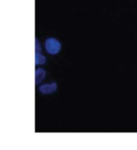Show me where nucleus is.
I'll list each match as a JSON object with an SVG mask.
<instances>
[{
	"label": "nucleus",
	"instance_id": "obj_1",
	"mask_svg": "<svg viewBox=\"0 0 137 150\" xmlns=\"http://www.w3.org/2000/svg\"><path fill=\"white\" fill-rule=\"evenodd\" d=\"M44 48L48 55H56L61 52L62 43L55 37H48L44 42Z\"/></svg>",
	"mask_w": 137,
	"mask_h": 150
},
{
	"label": "nucleus",
	"instance_id": "obj_2",
	"mask_svg": "<svg viewBox=\"0 0 137 150\" xmlns=\"http://www.w3.org/2000/svg\"><path fill=\"white\" fill-rule=\"evenodd\" d=\"M58 90V83L55 81L50 83H43L38 86V91L40 94L44 96H50L55 94Z\"/></svg>",
	"mask_w": 137,
	"mask_h": 150
},
{
	"label": "nucleus",
	"instance_id": "obj_3",
	"mask_svg": "<svg viewBox=\"0 0 137 150\" xmlns=\"http://www.w3.org/2000/svg\"><path fill=\"white\" fill-rule=\"evenodd\" d=\"M47 77V71L43 67H37L35 71V85L39 86L43 83Z\"/></svg>",
	"mask_w": 137,
	"mask_h": 150
},
{
	"label": "nucleus",
	"instance_id": "obj_4",
	"mask_svg": "<svg viewBox=\"0 0 137 150\" xmlns=\"http://www.w3.org/2000/svg\"><path fill=\"white\" fill-rule=\"evenodd\" d=\"M47 62V58L43 52H35V64L36 67L45 65Z\"/></svg>",
	"mask_w": 137,
	"mask_h": 150
},
{
	"label": "nucleus",
	"instance_id": "obj_5",
	"mask_svg": "<svg viewBox=\"0 0 137 150\" xmlns=\"http://www.w3.org/2000/svg\"><path fill=\"white\" fill-rule=\"evenodd\" d=\"M35 52H43V47L38 38L35 40Z\"/></svg>",
	"mask_w": 137,
	"mask_h": 150
}]
</instances>
